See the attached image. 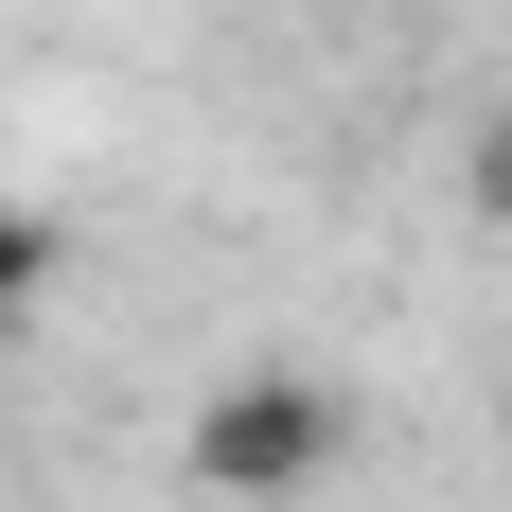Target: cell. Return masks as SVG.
Wrapping results in <instances>:
<instances>
[{"label": "cell", "mask_w": 512, "mask_h": 512, "mask_svg": "<svg viewBox=\"0 0 512 512\" xmlns=\"http://www.w3.org/2000/svg\"><path fill=\"white\" fill-rule=\"evenodd\" d=\"M354 460V389L336 371H230V389H195V424H177V477H195L212 512H301L318 477Z\"/></svg>", "instance_id": "1"}, {"label": "cell", "mask_w": 512, "mask_h": 512, "mask_svg": "<svg viewBox=\"0 0 512 512\" xmlns=\"http://www.w3.org/2000/svg\"><path fill=\"white\" fill-rule=\"evenodd\" d=\"M36 301H53V212L0 195V318H36Z\"/></svg>", "instance_id": "2"}, {"label": "cell", "mask_w": 512, "mask_h": 512, "mask_svg": "<svg viewBox=\"0 0 512 512\" xmlns=\"http://www.w3.org/2000/svg\"><path fill=\"white\" fill-rule=\"evenodd\" d=\"M477 212H495V230H512V124H495V142H477Z\"/></svg>", "instance_id": "3"}, {"label": "cell", "mask_w": 512, "mask_h": 512, "mask_svg": "<svg viewBox=\"0 0 512 512\" xmlns=\"http://www.w3.org/2000/svg\"><path fill=\"white\" fill-rule=\"evenodd\" d=\"M495 442H512V407H495Z\"/></svg>", "instance_id": "4"}]
</instances>
